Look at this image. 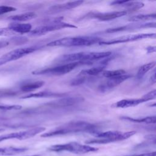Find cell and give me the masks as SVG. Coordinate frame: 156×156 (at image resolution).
Returning <instances> with one entry per match:
<instances>
[{"instance_id":"4","label":"cell","mask_w":156,"mask_h":156,"mask_svg":"<svg viewBox=\"0 0 156 156\" xmlns=\"http://www.w3.org/2000/svg\"><path fill=\"white\" fill-rule=\"evenodd\" d=\"M136 133L135 131L120 132L116 130H110L104 132H96L94 135L98 139H91L86 141L85 144H106L112 142L126 140Z\"/></svg>"},{"instance_id":"25","label":"cell","mask_w":156,"mask_h":156,"mask_svg":"<svg viewBox=\"0 0 156 156\" xmlns=\"http://www.w3.org/2000/svg\"><path fill=\"white\" fill-rule=\"evenodd\" d=\"M144 5L143 2H134V1H128L127 2L124 3L122 5V6L124 7L129 11H135L137 10Z\"/></svg>"},{"instance_id":"2","label":"cell","mask_w":156,"mask_h":156,"mask_svg":"<svg viewBox=\"0 0 156 156\" xmlns=\"http://www.w3.org/2000/svg\"><path fill=\"white\" fill-rule=\"evenodd\" d=\"M102 40L101 38L93 36H77L67 37L52 41L46 44L47 46H89L96 43H99Z\"/></svg>"},{"instance_id":"3","label":"cell","mask_w":156,"mask_h":156,"mask_svg":"<svg viewBox=\"0 0 156 156\" xmlns=\"http://www.w3.org/2000/svg\"><path fill=\"white\" fill-rule=\"evenodd\" d=\"M112 54L111 52H81L65 54L62 55L59 60L63 62H84L87 64L91 63L92 62L105 58Z\"/></svg>"},{"instance_id":"18","label":"cell","mask_w":156,"mask_h":156,"mask_svg":"<svg viewBox=\"0 0 156 156\" xmlns=\"http://www.w3.org/2000/svg\"><path fill=\"white\" fill-rule=\"evenodd\" d=\"M8 28L13 32L19 34H26L31 31L32 25L29 23H12Z\"/></svg>"},{"instance_id":"11","label":"cell","mask_w":156,"mask_h":156,"mask_svg":"<svg viewBox=\"0 0 156 156\" xmlns=\"http://www.w3.org/2000/svg\"><path fill=\"white\" fill-rule=\"evenodd\" d=\"M45 129H46L43 127H34L27 130L20 131L18 132H13V133L0 135V142L4 140H10V139H17L20 140L28 139L44 131Z\"/></svg>"},{"instance_id":"17","label":"cell","mask_w":156,"mask_h":156,"mask_svg":"<svg viewBox=\"0 0 156 156\" xmlns=\"http://www.w3.org/2000/svg\"><path fill=\"white\" fill-rule=\"evenodd\" d=\"M65 93H55L49 91H40L35 93H30L24 96H23L22 99H29V98H49V97H54V98H62L65 96Z\"/></svg>"},{"instance_id":"9","label":"cell","mask_w":156,"mask_h":156,"mask_svg":"<svg viewBox=\"0 0 156 156\" xmlns=\"http://www.w3.org/2000/svg\"><path fill=\"white\" fill-rule=\"evenodd\" d=\"M65 28H77V26L62 21L54 22L47 24L46 25L38 26L31 30L29 33L32 36H40L44 35L48 32L60 30Z\"/></svg>"},{"instance_id":"19","label":"cell","mask_w":156,"mask_h":156,"mask_svg":"<svg viewBox=\"0 0 156 156\" xmlns=\"http://www.w3.org/2000/svg\"><path fill=\"white\" fill-rule=\"evenodd\" d=\"M26 147H5L0 148V156H9L18 154L23 153L27 151Z\"/></svg>"},{"instance_id":"27","label":"cell","mask_w":156,"mask_h":156,"mask_svg":"<svg viewBox=\"0 0 156 156\" xmlns=\"http://www.w3.org/2000/svg\"><path fill=\"white\" fill-rule=\"evenodd\" d=\"M103 76L107 78L115 77L119 76L126 74V71L124 69H115V70H105L102 72Z\"/></svg>"},{"instance_id":"35","label":"cell","mask_w":156,"mask_h":156,"mask_svg":"<svg viewBox=\"0 0 156 156\" xmlns=\"http://www.w3.org/2000/svg\"><path fill=\"white\" fill-rule=\"evenodd\" d=\"M146 51L147 53H152V52H154L156 51V47L155 46H149L148 47H147L146 48Z\"/></svg>"},{"instance_id":"22","label":"cell","mask_w":156,"mask_h":156,"mask_svg":"<svg viewBox=\"0 0 156 156\" xmlns=\"http://www.w3.org/2000/svg\"><path fill=\"white\" fill-rule=\"evenodd\" d=\"M44 85V82L43 81H36L34 82H29L27 83L23 84L21 86V90L24 92H30L34 91Z\"/></svg>"},{"instance_id":"1","label":"cell","mask_w":156,"mask_h":156,"mask_svg":"<svg viewBox=\"0 0 156 156\" xmlns=\"http://www.w3.org/2000/svg\"><path fill=\"white\" fill-rule=\"evenodd\" d=\"M96 126L91 123L85 121H73L57 127L53 130L41 135V137H51L57 135H65L80 132H91L94 133Z\"/></svg>"},{"instance_id":"14","label":"cell","mask_w":156,"mask_h":156,"mask_svg":"<svg viewBox=\"0 0 156 156\" xmlns=\"http://www.w3.org/2000/svg\"><path fill=\"white\" fill-rule=\"evenodd\" d=\"M83 98L80 96L64 97L61 99L46 103L44 104V105L51 107H65L75 105L83 101Z\"/></svg>"},{"instance_id":"20","label":"cell","mask_w":156,"mask_h":156,"mask_svg":"<svg viewBox=\"0 0 156 156\" xmlns=\"http://www.w3.org/2000/svg\"><path fill=\"white\" fill-rule=\"evenodd\" d=\"M37 17V15L35 13L33 12H26L21 14H18L16 15H13L8 17V19L13 21H26L32 19H34Z\"/></svg>"},{"instance_id":"31","label":"cell","mask_w":156,"mask_h":156,"mask_svg":"<svg viewBox=\"0 0 156 156\" xmlns=\"http://www.w3.org/2000/svg\"><path fill=\"white\" fill-rule=\"evenodd\" d=\"M13 34L8 27L7 28H1L0 29V36H9Z\"/></svg>"},{"instance_id":"13","label":"cell","mask_w":156,"mask_h":156,"mask_svg":"<svg viewBox=\"0 0 156 156\" xmlns=\"http://www.w3.org/2000/svg\"><path fill=\"white\" fill-rule=\"evenodd\" d=\"M130 75L129 74H124L122 76L115 77H111L108 78V79L105 81L104 83H101L98 89L101 92H106L108 91L111 90L112 89L114 88L115 87H117L127 79H129L130 77Z\"/></svg>"},{"instance_id":"30","label":"cell","mask_w":156,"mask_h":156,"mask_svg":"<svg viewBox=\"0 0 156 156\" xmlns=\"http://www.w3.org/2000/svg\"><path fill=\"white\" fill-rule=\"evenodd\" d=\"M16 8L9 5H0V15L9 12L15 11Z\"/></svg>"},{"instance_id":"12","label":"cell","mask_w":156,"mask_h":156,"mask_svg":"<svg viewBox=\"0 0 156 156\" xmlns=\"http://www.w3.org/2000/svg\"><path fill=\"white\" fill-rule=\"evenodd\" d=\"M127 13L126 10L123 11H114L110 12H90L87 14L85 17L89 18H94L99 21H106L112 20L121 16H125Z\"/></svg>"},{"instance_id":"24","label":"cell","mask_w":156,"mask_h":156,"mask_svg":"<svg viewBox=\"0 0 156 156\" xmlns=\"http://www.w3.org/2000/svg\"><path fill=\"white\" fill-rule=\"evenodd\" d=\"M156 17L155 13H149V14H140L137 15H134L129 18V21L132 22H138L141 21H146L154 19L155 20Z\"/></svg>"},{"instance_id":"33","label":"cell","mask_w":156,"mask_h":156,"mask_svg":"<svg viewBox=\"0 0 156 156\" xmlns=\"http://www.w3.org/2000/svg\"><path fill=\"white\" fill-rule=\"evenodd\" d=\"M128 1L127 0H125V1H112L110 4L112 5H122V4H124V3L127 2Z\"/></svg>"},{"instance_id":"7","label":"cell","mask_w":156,"mask_h":156,"mask_svg":"<svg viewBox=\"0 0 156 156\" xmlns=\"http://www.w3.org/2000/svg\"><path fill=\"white\" fill-rule=\"evenodd\" d=\"M38 49L36 46H30L15 49L2 55L0 57V66H2L9 62L16 60L30 53L35 52Z\"/></svg>"},{"instance_id":"29","label":"cell","mask_w":156,"mask_h":156,"mask_svg":"<svg viewBox=\"0 0 156 156\" xmlns=\"http://www.w3.org/2000/svg\"><path fill=\"white\" fill-rule=\"evenodd\" d=\"M78 77L75 78L74 79H73L70 83L71 85L72 86H77L82 83H83L85 81V76H78Z\"/></svg>"},{"instance_id":"10","label":"cell","mask_w":156,"mask_h":156,"mask_svg":"<svg viewBox=\"0 0 156 156\" xmlns=\"http://www.w3.org/2000/svg\"><path fill=\"white\" fill-rule=\"evenodd\" d=\"M156 97V90H153L147 94H144L140 98L138 99H122L119 101L113 104L112 105L113 108H128L131 107L136 106L141 103L144 102L149 101L153 99H155Z\"/></svg>"},{"instance_id":"38","label":"cell","mask_w":156,"mask_h":156,"mask_svg":"<svg viewBox=\"0 0 156 156\" xmlns=\"http://www.w3.org/2000/svg\"><path fill=\"white\" fill-rule=\"evenodd\" d=\"M4 130V129H0V132H2V131H3Z\"/></svg>"},{"instance_id":"37","label":"cell","mask_w":156,"mask_h":156,"mask_svg":"<svg viewBox=\"0 0 156 156\" xmlns=\"http://www.w3.org/2000/svg\"><path fill=\"white\" fill-rule=\"evenodd\" d=\"M25 156H40L38 155H25Z\"/></svg>"},{"instance_id":"6","label":"cell","mask_w":156,"mask_h":156,"mask_svg":"<svg viewBox=\"0 0 156 156\" xmlns=\"http://www.w3.org/2000/svg\"><path fill=\"white\" fill-rule=\"evenodd\" d=\"M84 62H72L59 66L40 69L32 71V74L34 75H49V76H61L66 74L73 71L77 66L84 65ZM87 64V63H86Z\"/></svg>"},{"instance_id":"23","label":"cell","mask_w":156,"mask_h":156,"mask_svg":"<svg viewBox=\"0 0 156 156\" xmlns=\"http://www.w3.org/2000/svg\"><path fill=\"white\" fill-rule=\"evenodd\" d=\"M105 67V66L101 65V66L93 67L87 69H84L80 72L79 76H96L99 74L100 73H102L103 71H104Z\"/></svg>"},{"instance_id":"34","label":"cell","mask_w":156,"mask_h":156,"mask_svg":"<svg viewBox=\"0 0 156 156\" xmlns=\"http://www.w3.org/2000/svg\"><path fill=\"white\" fill-rule=\"evenodd\" d=\"M9 44V42L7 40H0V49L5 48Z\"/></svg>"},{"instance_id":"32","label":"cell","mask_w":156,"mask_h":156,"mask_svg":"<svg viewBox=\"0 0 156 156\" xmlns=\"http://www.w3.org/2000/svg\"><path fill=\"white\" fill-rule=\"evenodd\" d=\"M156 155V152H148V153H144L141 154H134L132 155H127V156H155Z\"/></svg>"},{"instance_id":"26","label":"cell","mask_w":156,"mask_h":156,"mask_svg":"<svg viewBox=\"0 0 156 156\" xmlns=\"http://www.w3.org/2000/svg\"><path fill=\"white\" fill-rule=\"evenodd\" d=\"M155 65V62H150L148 63L147 64L143 65V66H141L138 72H137V74H136V77L138 79H141L146 73H147L149 71H150L152 68H154Z\"/></svg>"},{"instance_id":"21","label":"cell","mask_w":156,"mask_h":156,"mask_svg":"<svg viewBox=\"0 0 156 156\" xmlns=\"http://www.w3.org/2000/svg\"><path fill=\"white\" fill-rule=\"evenodd\" d=\"M121 119L127 120L133 122H138V123H146V124H155V116H147L144 118H134L129 116H121L120 118Z\"/></svg>"},{"instance_id":"5","label":"cell","mask_w":156,"mask_h":156,"mask_svg":"<svg viewBox=\"0 0 156 156\" xmlns=\"http://www.w3.org/2000/svg\"><path fill=\"white\" fill-rule=\"evenodd\" d=\"M48 150L53 152L68 151L72 153L81 154L98 151V148L88 145L81 144L77 142H70L65 144L52 145L48 147Z\"/></svg>"},{"instance_id":"16","label":"cell","mask_w":156,"mask_h":156,"mask_svg":"<svg viewBox=\"0 0 156 156\" xmlns=\"http://www.w3.org/2000/svg\"><path fill=\"white\" fill-rule=\"evenodd\" d=\"M82 3H83V1H74L71 2H67L63 4H56L51 6L48 12L51 13H55L58 12H61L63 11H65L67 10L72 9L76 8L79 5H80Z\"/></svg>"},{"instance_id":"28","label":"cell","mask_w":156,"mask_h":156,"mask_svg":"<svg viewBox=\"0 0 156 156\" xmlns=\"http://www.w3.org/2000/svg\"><path fill=\"white\" fill-rule=\"evenodd\" d=\"M22 108L20 105H6L0 104V110H20Z\"/></svg>"},{"instance_id":"8","label":"cell","mask_w":156,"mask_h":156,"mask_svg":"<svg viewBox=\"0 0 156 156\" xmlns=\"http://www.w3.org/2000/svg\"><path fill=\"white\" fill-rule=\"evenodd\" d=\"M156 37L155 33H143L138 34H131L127 35L121 36L115 38H113L107 41H101L98 44L99 45H110L118 43H123L130 41H135L144 38H155Z\"/></svg>"},{"instance_id":"15","label":"cell","mask_w":156,"mask_h":156,"mask_svg":"<svg viewBox=\"0 0 156 156\" xmlns=\"http://www.w3.org/2000/svg\"><path fill=\"white\" fill-rule=\"evenodd\" d=\"M156 23L155 22L146 23H138V24H130L127 25H125L123 26H119L114 28H110L105 30L106 33H115L118 32L126 31L133 29H143L147 27H155Z\"/></svg>"},{"instance_id":"36","label":"cell","mask_w":156,"mask_h":156,"mask_svg":"<svg viewBox=\"0 0 156 156\" xmlns=\"http://www.w3.org/2000/svg\"><path fill=\"white\" fill-rule=\"evenodd\" d=\"M150 81L152 83H155V71L153 73L152 75H151V78H150Z\"/></svg>"}]
</instances>
